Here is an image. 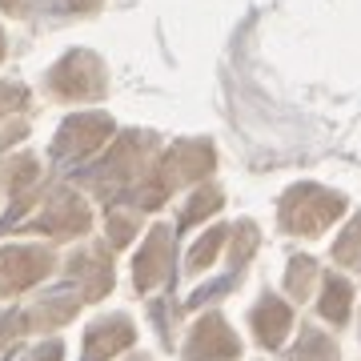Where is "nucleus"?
Returning <instances> with one entry per match:
<instances>
[]
</instances>
